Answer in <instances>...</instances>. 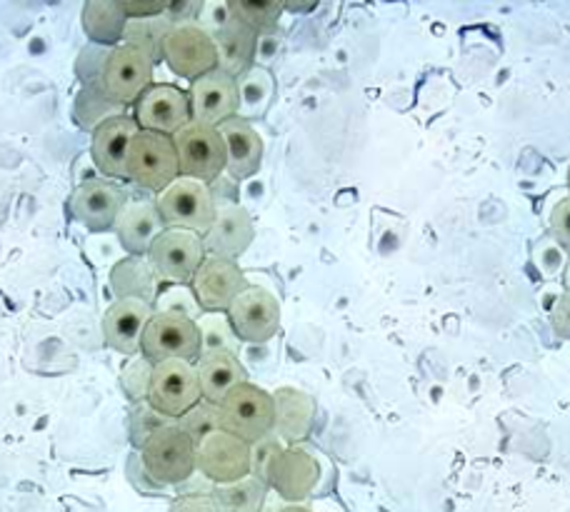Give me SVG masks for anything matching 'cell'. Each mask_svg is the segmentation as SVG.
<instances>
[{
	"instance_id": "obj_1",
	"label": "cell",
	"mask_w": 570,
	"mask_h": 512,
	"mask_svg": "<svg viewBox=\"0 0 570 512\" xmlns=\"http://www.w3.org/2000/svg\"><path fill=\"white\" fill-rule=\"evenodd\" d=\"M140 463L148 480H153L158 488H180L198 473L196 440L186 430H180L178 423L160 427L140 447Z\"/></svg>"
},
{
	"instance_id": "obj_2",
	"label": "cell",
	"mask_w": 570,
	"mask_h": 512,
	"mask_svg": "<svg viewBox=\"0 0 570 512\" xmlns=\"http://www.w3.org/2000/svg\"><path fill=\"white\" fill-rule=\"evenodd\" d=\"M220 430L240 437L250 447L261 443L263 437L273 435L276 425V403L273 395L253 383H243L236 391L226 395L218 405Z\"/></svg>"
},
{
	"instance_id": "obj_3",
	"label": "cell",
	"mask_w": 570,
	"mask_h": 512,
	"mask_svg": "<svg viewBox=\"0 0 570 512\" xmlns=\"http://www.w3.org/2000/svg\"><path fill=\"white\" fill-rule=\"evenodd\" d=\"M180 178L176 142L160 132L140 130L128 156V180L134 186L160 196Z\"/></svg>"
},
{
	"instance_id": "obj_4",
	"label": "cell",
	"mask_w": 570,
	"mask_h": 512,
	"mask_svg": "<svg viewBox=\"0 0 570 512\" xmlns=\"http://www.w3.org/2000/svg\"><path fill=\"white\" fill-rule=\"evenodd\" d=\"M156 208L168 230H190L206 235L216 220V200L210 186L193 178H178L168 190H163Z\"/></svg>"
},
{
	"instance_id": "obj_5",
	"label": "cell",
	"mask_w": 570,
	"mask_h": 512,
	"mask_svg": "<svg viewBox=\"0 0 570 512\" xmlns=\"http://www.w3.org/2000/svg\"><path fill=\"white\" fill-rule=\"evenodd\" d=\"M200 353V331L193 317L183 313H153L146 335H142L140 355H146L156 365L163 361L198 363Z\"/></svg>"
},
{
	"instance_id": "obj_6",
	"label": "cell",
	"mask_w": 570,
	"mask_h": 512,
	"mask_svg": "<svg viewBox=\"0 0 570 512\" xmlns=\"http://www.w3.org/2000/svg\"><path fill=\"white\" fill-rule=\"evenodd\" d=\"M208 258L203 235L190 230H163L148 253L156 280L163 285H190Z\"/></svg>"
},
{
	"instance_id": "obj_7",
	"label": "cell",
	"mask_w": 570,
	"mask_h": 512,
	"mask_svg": "<svg viewBox=\"0 0 570 512\" xmlns=\"http://www.w3.org/2000/svg\"><path fill=\"white\" fill-rule=\"evenodd\" d=\"M173 142H176L178 150L180 178H193L210 186L226 173L228 152L218 128L188 122L178 136H173Z\"/></svg>"
},
{
	"instance_id": "obj_8",
	"label": "cell",
	"mask_w": 570,
	"mask_h": 512,
	"mask_svg": "<svg viewBox=\"0 0 570 512\" xmlns=\"http://www.w3.org/2000/svg\"><path fill=\"white\" fill-rule=\"evenodd\" d=\"M163 63L173 76L193 83L218 68L216 40L200 23H176L163 40Z\"/></svg>"
},
{
	"instance_id": "obj_9",
	"label": "cell",
	"mask_w": 570,
	"mask_h": 512,
	"mask_svg": "<svg viewBox=\"0 0 570 512\" xmlns=\"http://www.w3.org/2000/svg\"><path fill=\"white\" fill-rule=\"evenodd\" d=\"M203 401L196 365L186 361H163L153 367L148 405L160 415L180 420Z\"/></svg>"
},
{
	"instance_id": "obj_10",
	"label": "cell",
	"mask_w": 570,
	"mask_h": 512,
	"mask_svg": "<svg viewBox=\"0 0 570 512\" xmlns=\"http://www.w3.org/2000/svg\"><path fill=\"white\" fill-rule=\"evenodd\" d=\"M196 467L213 485L238 483V480L253 475L250 445L226 433V430H213V433L198 440Z\"/></svg>"
},
{
	"instance_id": "obj_11",
	"label": "cell",
	"mask_w": 570,
	"mask_h": 512,
	"mask_svg": "<svg viewBox=\"0 0 570 512\" xmlns=\"http://www.w3.org/2000/svg\"><path fill=\"white\" fill-rule=\"evenodd\" d=\"M153 70H156V63L142 50L134 46H118L110 50L100 83L116 106L134 108L138 98L156 83Z\"/></svg>"
},
{
	"instance_id": "obj_12",
	"label": "cell",
	"mask_w": 570,
	"mask_h": 512,
	"mask_svg": "<svg viewBox=\"0 0 570 512\" xmlns=\"http://www.w3.org/2000/svg\"><path fill=\"white\" fill-rule=\"evenodd\" d=\"M233 333L240 343L263 345L273 341L281 331V305L276 295L258 285H248L226 313Z\"/></svg>"
},
{
	"instance_id": "obj_13",
	"label": "cell",
	"mask_w": 570,
	"mask_h": 512,
	"mask_svg": "<svg viewBox=\"0 0 570 512\" xmlns=\"http://www.w3.org/2000/svg\"><path fill=\"white\" fill-rule=\"evenodd\" d=\"M134 118L140 130L160 132V136H178L193 122L188 90L173 83H153L134 106Z\"/></svg>"
},
{
	"instance_id": "obj_14",
	"label": "cell",
	"mask_w": 570,
	"mask_h": 512,
	"mask_svg": "<svg viewBox=\"0 0 570 512\" xmlns=\"http://www.w3.org/2000/svg\"><path fill=\"white\" fill-rule=\"evenodd\" d=\"M188 98L193 122H203V126L210 128H218L226 120L236 118L240 110L238 80L220 68L193 80L188 88Z\"/></svg>"
},
{
	"instance_id": "obj_15",
	"label": "cell",
	"mask_w": 570,
	"mask_h": 512,
	"mask_svg": "<svg viewBox=\"0 0 570 512\" xmlns=\"http://www.w3.org/2000/svg\"><path fill=\"white\" fill-rule=\"evenodd\" d=\"M140 132L134 112H118L90 132V156L96 168L110 180H128V156Z\"/></svg>"
},
{
	"instance_id": "obj_16",
	"label": "cell",
	"mask_w": 570,
	"mask_h": 512,
	"mask_svg": "<svg viewBox=\"0 0 570 512\" xmlns=\"http://www.w3.org/2000/svg\"><path fill=\"white\" fill-rule=\"evenodd\" d=\"M126 205L128 196L118 183L86 180L70 196V215L90 233H108L116 228Z\"/></svg>"
},
{
	"instance_id": "obj_17",
	"label": "cell",
	"mask_w": 570,
	"mask_h": 512,
	"mask_svg": "<svg viewBox=\"0 0 570 512\" xmlns=\"http://www.w3.org/2000/svg\"><path fill=\"white\" fill-rule=\"evenodd\" d=\"M248 288V280L236 260L208 255L190 283L203 313H228L233 301Z\"/></svg>"
},
{
	"instance_id": "obj_18",
	"label": "cell",
	"mask_w": 570,
	"mask_h": 512,
	"mask_svg": "<svg viewBox=\"0 0 570 512\" xmlns=\"http://www.w3.org/2000/svg\"><path fill=\"white\" fill-rule=\"evenodd\" d=\"M321 480V465L308 450L298 445L285 447L283 453L273 460L268 470V488L285 500L288 505H298L301 500L308 498Z\"/></svg>"
},
{
	"instance_id": "obj_19",
	"label": "cell",
	"mask_w": 570,
	"mask_h": 512,
	"mask_svg": "<svg viewBox=\"0 0 570 512\" xmlns=\"http://www.w3.org/2000/svg\"><path fill=\"white\" fill-rule=\"evenodd\" d=\"M156 307L138 298H118L104 315V337L110 351L120 355H140L142 335Z\"/></svg>"
},
{
	"instance_id": "obj_20",
	"label": "cell",
	"mask_w": 570,
	"mask_h": 512,
	"mask_svg": "<svg viewBox=\"0 0 570 512\" xmlns=\"http://www.w3.org/2000/svg\"><path fill=\"white\" fill-rule=\"evenodd\" d=\"M216 220H213L210 230L203 235V245H206V253L213 258L236 260L250 248L253 235H256L253 220L236 203L216 205Z\"/></svg>"
},
{
	"instance_id": "obj_21",
	"label": "cell",
	"mask_w": 570,
	"mask_h": 512,
	"mask_svg": "<svg viewBox=\"0 0 570 512\" xmlns=\"http://www.w3.org/2000/svg\"><path fill=\"white\" fill-rule=\"evenodd\" d=\"M116 235L130 258H148L158 235L166 230L156 200H128L116 223Z\"/></svg>"
},
{
	"instance_id": "obj_22",
	"label": "cell",
	"mask_w": 570,
	"mask_h": 512,
	"mask_svg": "<svg viewBox=\"0 0 570 512\" xmlns=\"http://www.w3.org/2000/svg\"><path fill=\"white\" fill-rule=\"evenodd\" d=\"M223 140H226L228 166L226 173L230 180L253 178L263 166V138L246 118H230L218 126Z\"/></svg>"
},
{
	"instance_id": "obj_23",
	"label": "cell",
	"mask_w": 570,
	"mask_h": 512,
	"mask_svg": "<svg viewBox=\"0 0 570 512\" xmlns=\"http://www.w3.org/2000/svg\"><path fill=\"white\" fill-rule=\"evenodd\" d=\"M213 40H216L218 48V68L226 70V73L236 80L246 76L253 68V60L258 58L261 36L233 13L226 23L213 33Z\"/></svg>"
},
{
	"instance_id": "obj_24",
	"label": "cell",
	"mask_w": 570,
	"mask_h": 512,
	"mask_svg": "<svg viewBox=\"0 0 570 512\" xmlns=\"http://www.w3.org/2000/svg\"><path fill=\"white\" fill-rule=\"evenodd\" d=\"M203 401L220 405L238 385L248 383L246 367L233 353H203L196 363Z\"/></svg>"
},
{
	"instance_id": "obj_25",
	"label": "cell",
	"mask_w": 570,
	"mask_h": 512,
	"mask_svg": "<svg viewBox=\"0 0 570 512\" xmlns=\"http://www.w3.org/2000/svg\"><path fill=\"white\" fill-rule=\"evenodd\" d=\"M273 403H276V425H273V435L281 443H301L311 435L313 420H315V401L303 391L295 387H281L273 393Z\"/></svg>"
},
{
	"instance_id": "obj_26",
	"label": "cell",
	"mask_w": 570,
	"mask_h": 512,
	"mask_svg": "<svg viewBox=\"0 0 570 512\" xmlns=\"http://www.w3.org/2000/svg\"><path fill=\"white\" fill-rule=\"evenodd\" d=\"M128 16L118 0H88L83 6V30L94 46L118 48L124 43Z\"/></svg>"
},
{
	"instance_id": "obj_27",
	"label": "cell",
	"mask_w": 570,
	"mask_h": 512,
	"mask_svg": "<svg viewBox=\"0 0 570 512\" xmlns=\"http://www.w3.org/2000/svg\"><path fill=\"white\" fill-rule=\"evenodd\" d=\"M110 285H114L118 298H138L148 305L156 303L158 280L153 275L150 263L142 258L120 260L110 273Z\"/></svg>"
},
{
	"instance_id": "obj_28",
	"label": "cell",
	"mask_w": 570,
	"mask_h": 512,
	"mask_svg": "<svg viewBox=\"0 0 570 512\" xmlns=\"http://www.w3.org/2000/svg\"><path fill=\"white\" fill-rule=\"evenodd\" d=\"M268 485L261 477L248 475L230 485H213V500L220 512H263L268 498Z\"/></svg>"
},
{
	"instance_id": "obj_29",
	"label": "cell",
	"mask_w": 570,
	"mask_h": 512,
	"mask_svg": "<svg viewBox=\"0 0 570 512\" xmlns=\"http://www.w3.org/2000/svg\"><path fill=\"white\" fill-rule=\"evenodd\" d=\"M118 112H126L120 106H116L114 100L106 96L104 83H88L80 90L76 98V122L83 130L94 132L100 122H106L108 118L118 116Z\"/></svg>"
},
{
	"instance_id": "obj_30",
	"label": "cell",
	"mask_w": 570,
	"mask_h": 512,
	"mask_svg": "<svg viewBox=\"0 0 570 512\" xmlns=\"http://www.w3.org/2000/svg\"><path fill=\"white\" fill-rule=\"evenodd\" d=\"M170 28H173V23L166 16L128 20L124 43L120 46H134V48L142 50V53H146L153 63H156V60H163V40H166Z\"/></svg>"
},
{
	"instance_id": "obj_31",
	"label": "cell",
	"mask_w": 570,
	"mask_h": 512,
	"mask_svg": "<svg viewBox=\"0 0 570 512\" xmlns=\"http://www.w3.org/2000/svg\"><path fill=\"white\" fill-rule=\"evenodd\" d=\"M228 8L233 16L256 30L258 36H266L276 33L285 3H281V0H230Z\"/></svg>"
},
{
	"instance_id": "obj_32",
	"label": "cell",
	"mask_w": 570,
	"mask_h": 512,
	"mask_svg": "<svg viewBox=\"0 0 570 512\" xmlns=\"http://www.w3.org/2000/svg\"><path fill=\"white\" fill-rule=\"evenodd\" d=\"M196 323H198V331H200L203 353H233V355H238L240 341L236 337V333H233L226 313H203Z\"/></svg>"
},
{
	"instance_id": "obj_33",
	"label": "cell",
	"mask_w": 570,
	"mask_h": 512,
	"mask_svg": "<svg viewBox=\"0 0 570 512\" xmlns=\"http://www.w3.org/2000/svg\"><path fill=\"white\" fill-rule=\"evenodd\" d=\"M238 90H240V110L243 108H250L253 112L263 110L273 93V78L268 70L250 68L248 73L238 80ZM240 110H238V116H240Z\"/></svg>"
},
{
	"instance_id": "obj_34",
	"label": "cell",
	"mask_w": 570,
	"mask_h": 512,
	"mask_svg": "<svg viewBox=\"0 0 570 512\" xmlns=\"http://www.w3.org/2000/svg\"><path fill=\"white\" fill-rule=\"evenodd\" d=\"M156 313H183L198 321L203 315L190 285H163L156 295Z\"/></svg>"
},
{
	"instance_id": "obj_35",
	"label": "cell",
	"mask_w": 570,
	"mask_h": 512,
	"mask_svg": "<svg viewBox=\"0 0 570 512\" xmlns=\"http://www.w3.org/2000/svg\"><path fill=\"white\" fill-rule=\"evenodd\" d=\"M153 367H156V365H153L146 355H138L124 367V373H120V387H124V393L136 405L148 403Z\"/></svg>"
},
{
	"instance_id": "obj_36",
	"label": "cell",
	"mask_w": 570,
	"mask_h": 512,
	"mask_svg": "<svg viewBox=\"0 0 570 512\" xmlns=\"http://www.w3.org/2000/svg\"><path fill=\"white\" fill-rule=\"evenodd\" d=\"M173 423H178V420L160 415L158 410H153L148 403H138L134 410V420H130V443L140 450L148 443L150 435H156L160 427H168Z\"/></svg>"
},
{
	"instance_id": "obj_37",
	"label": "cell",
	"mask_w": 570,
	"mask_h": 512,
	"mask_svg": "<svg viewBox=\"0 0 570 512\" xmlns=\"http://www.w3.org/2000/svg\"><path fill=\"white\" fill-rule=\"evenodd\" d=\"M178 427L186 430V433L193 440H196V445H198V440H203L208 433H213V430H220L218 405L200 401L196 407L190 410V413H186L178 420Z\"/></svg>"
},
{
	"instance_id": "obj_38",
	"label": "cell",
	"mask_w": 570,
	"mask_h": 512,
	"mask_svg": "<svg viewBox=\"0 0 570 512\" xmlns=\"http://www.w3.org/2000/svg\"><path fill=\"white\" fill-rule=\"evenodd\" d=\"M283 450H285V445L281 443L276 435L263 437L261 443L253 445L250 447V453H253V475L261 477L263 483L268 485V470L273 465V460H276L283 453Z\"/></svg>"
},
{
	"instance_id": "obj_39",
	"label": "cell",
	"mask_w": 570,
	"mask_h": 512,
	"mask_svg": "<svg viewBox=\"0 0 570 512\" xmlns=\"http://www.w3.org/2000/svg\"><path fill=\"white\" fill-rule=\"evenodd\" d=\"M551 233L553 240L570 253V198L561 200L551 213Z\"/></svg>"
},
{
	"instance_id": "obj_40",
	"label": "cell",
	"mask_w": 570,
	"mask_h": 512,
	"mask_svg": "<svg viewBox=\"0 0 570 512\" xmlns=\"http://www.w3.org/2000/svg\"><path fill=\"white\" fill-rule=\"evenodd\" d=\"M563 253L566 250L558 243L538 245V250H535L538 268H541L546 275H556L558 268H561V265H563Z\"/></svg>"
},
{
	"instance_id": "obj_41",
	"label": "cell",
	"mask_w": 570,
	"mask_h": 512,
	"mask_svg": "<svg viewBox=\"0 0 570 512\" xmlns=\"http://www.w3.org/2000/svg\"><path fill=\"white\" fill-rule=\"evenodd\" d=\"M170 512H220L213 495H180L173 500Z\"/></svg>"
},
{
	"instance_id": "obj_42",
	"label": "cell",
	"mask_w": 570,
	"mask_h": 512,
	"mask_svg": "<svg viewBox=\"0 0 570 512\" xmlns=\"http://www.w3.org/2000/svg\"><path fill=\"white\" fill-rule=\"evenodd\" d=\"M551 325L558 337L570 341V291H566L561 298L556 301L551 311Z\"/></svg>"
},
{
	"instance_id": "obj_43",
	"label": "cell",
	"mask_w": 570,
	"mask_h": 512,
	"mask_svg": "<svg viewBox=\"0 0 570 512\" xmlns=\"http://www.w3.org/2000/svg\"><path fill=\"white\" fill-rule=\"evenodd\" d=\"M168 3H124L128 20H142V18H158L166 16Z\"/></svg>"
},
{
	"instance_id": "obj_44",
	"label": "cell",
	"mask_w": 570,
	"mask_h": 512,
	"mask_svg": "<svg viewBox=\"0 0 570 512\" xmlns=\"http://www.w3.org/2000/svg\"><path fill=\"white\" fill-rule=\"evenodd\" d=\"M278 512H311V510H305V508H301V505H288V508L278 510Z\"/></svg>"
},
{
	"instance_id": "obj_45",
	"label": "cell",
	"mask_w": 570,
	"mask_h": 512,
	"mask_svg": "<svg viewBox=\"0 0 570 512\" xmlns=\"http://www.w3.org/2000/svg\"><path fill=\"white\" fill-rule=\"evenodd\" d=\"M568 291H570V265H568Z\"/></svg>"
},
{
	"instance_id": "obj_46",
	"label": "cell",
	"mask_w": 570,
	"mask_h": 512,
	"mask_svg": "<svg viewBox=\"0 0 570 512\" xmlns=\"http://www.w3.org/2000/svg\"><path fill=\"white\" fill-rule=\"evenodd\" d=\"M568 190H570V168H568Z\"/></svg>"
}]
</instances>
